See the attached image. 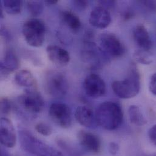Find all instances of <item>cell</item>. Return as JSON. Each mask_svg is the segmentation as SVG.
Wrapping results in <instances>:
<instances>
[{"label":"cell","instance_id":"cell-20","mask_svg":"<svg viewBox=\"0 0 156 156\" xmlns=\"http://www.w3.org/2000/svg\"><path fill=\"white\" fill-rule=\"evenodd\" d=\"M62 19L64 23L72 30L78 31L80 29L81 23L78 16L71 12L65 10L61 13Z\"/></svg>","mask_w":156,"mask_h":156},{"label":"cell","instance_id":"cell-21","mask_svg":"<svg viewBox=\"0 0 156 156\" xmlns=\"http://www.w3.org/2000/svg\"><path fill=\"white\" fill-rule=\"evenodd\" d=\"M58 145L60 148L63 150L68 156H83L82 151L75 145L70 143L69 142L66 141L63 139H58L57 141Z\"/></svg>","mask_w":156,"mask_h":156},{"label":"cell","instance_id":"cell-16","mask_svg":"<svg viewBox=\"0 0 156 156\" xmlns=\"http://www.w3.org/2000/svg\"><path fill=\"white\" fill-rule=\"evenodd\" d=\"M133 37L139 49L150 51L153 41L147 29L143 24L136 26L133 30Z\"/></svg>","mask_w":156,"mask_h":156},{"label":"cell","instance_id":"cell-17","mask_svg":"<svg viewBox=\"0 0 156 156\" xmlns=\"http://www.w3.org/2000/svg\"><path fill=\"white\" fill-rule=\"evenodd\" d=\"M20 65L18 58L12 50L6 51L0 63L1 74H9L18 69Z\"/></svg>","mask_w":156,"mask_h":156},{"label":"cell","instance_id":"cell-2","mask_svg":"<svg viewBox=\"0 0 156 156\" xmlns=\"http://www.w3.org/2000/svg\"><path fill=\"white\" fill-rule=\"evenodd\" d=\"M19 139L21 148L33 155L65 156L62 153L37 139L26 129H21L19 131Z\"/></svg>","mask_w":156,"mask_h":156},{"label":"cell","instance_id":"cell-28","mask_svg":"<svg viewBox=\"0 0 156 156\" xmlns=\"http://www.w3.org/2000/svg\"><path fill=\"white\" fill-rule=\"evenodd\" d=\"M148 135L150 142L156 146V124L149 129Z\"/></svg>","mask_w":156,"mask_h":156},{"label":"cell","instance_id":"cell-19","mask_svg":"<svg viewBox=\"0 0 156 156\" xmlns=\"http://www.w3.org/2000/svg\"><path fill=\"white\" fill-rule=\"evenodd\" d=\"M128 116L131 123L138 126H142L147 123L145 117L140 108L136 105H131L128 108Z\"/></svg>","mask_w":156,"mask_h":156},{"label":"cell","instance_id":"cell-10","mask_svg":"<svg viewBox=\"0 0 156 156\" xmlns=\"http://www.w3.org/2000/svg\"><path fill=\"white\" fill-rule=\"evenodd\" d=\"M83 87L86 95L93 98L103 96L106 90L104 80L100 76L95 74H91L85 78Z\"/></svg>","mask_w":156,"mask_h":156},{"label":"cell","instance_id":"cell-29","mask_svg":"<svg viewBox=\"0 0 156 156\" xmlns=\"http://www.w3.org/2000/svg\"><path fill=\"white\" fill-rule=\"evenodd\" d=\"M149 89L151 94L156 96V73L151 77L149 83Z\"/></svg>","mask_w":156,"mask_h":156},{"label":"cell","instance_id":"cell-4","mask_svg":"<svg viewBox=\"0 0 156 156\" xmlns=\"http://www.w3.org/2000/svg\"><path fill=\"white\" fill-rule=\"evenodd\" d=\"M26 42L34 48L41 47L45 40L46 26L40 20L33 18L26 21L22 27Z\"/></svg>","mask_w":156,"mask_h":156},{"label":"cell","instance_id":"cell-6","mask_svg":"<svg viewBox=\"0 0 156 156\" xmlns=\"http://www.w3.org/2000/svg\"><path fill=\"white\" fill-rule=\"evenodd\" d=\"M44 87L47 93L54 98H63L68 93L69 83L66 76L61 72L50 71L46 74Z\"/></svg>","mask_w":156,"mask_h":156},{"label":"cell","instance_id":"cell-1","mask_svg":"<svg viewBox=\"0 0 156 156\" xmlns=\"http://www.w3.org/2000/svg\"><path fill=\"white\" fill-rule=\"evenodd\" d=\"M95 115L98 126L108 131L118 129L123 122L122 107L114 101H106L101 103L96 109Z\"/></svg>","mask_w":156,"mask_h":156},{"label":"cell","instance_id":"cell-12","mask_svg":"<svg viewBox=\"0 0 156 156\" xmlns=\"http://www.w3.org/2000/svg\"><path fill=\"white\" fill-rule=\"evenodd\" d=\"M111 20V15L109 10L100 5L92 10L89 18V23L93 27L101 29L108 27Z\"/></svg>","mask_w":156,"mask_h":156},{"label":"cell","instance_id":"cell-8","mask_svg":"<svg viewBox=\"0 0 156 156\" xmlns=\"http://www.w3.org/2000/svg\"><path fill=\"white\" fill-rule=\"evenodd\" d=\"M51 120L62 128H69L72 125L73 118L70 108L63 103H54L49 109Z\"/></svg>","mask_w":156,"mask_h":156},{"label":"cell","instance_id":"cell-33","mask_svg":"<svg viewBox=\"0 0 156 156\" xmlns=\"http://www.w3.org/2000/svg\"></svg>","mask_w":156,"mask_h":156},{"label":"cell","instance_id":"cell-22","mask_svg":"<svg viewBox=\"0 0 156 156\" xmlns=\"http://www.w3.org/2000/svg\"><path fill=\"white\" fill-rule=\"evenodd\" d=\"M4 10L10 15H17L21 11L22 1L5 0L1 2Z\"/></svg>","mask_w":156,"mask_h":156},{"label":"cell","instance_id":"cell-11","mask_svg":"<svg viewBox=\"0 0 156 156\" xmlns=\"http://www.w3.org/2000/svg\"><path fill=\"white\" fill-rule=\"evenodd\" d=\"M0 142L2 145L8 148H13L16 142V136L12 122L2 117L0 120Z\"/></svg>","mask_w":156,"mask_h":156},{"label":"cell","instance_id":"cell-27","mask_svg":"<svg viewBox=\"0 0 156 156\" xmlns=\"http://www.w3.org/2000/svg\"><path fill=\"white\" fill-rule=\"evenodd\" d=\"M72 4L74 9L78 11L84 10L88 6V2L83 0H76L72 1Z\"/></svg>","mask_w":156,"mask_h":156},{"label":"cell","instance_id":"cell-23","mask_svg":"<svg viewBox=\"0 0 156 156\" xmlns=\"http://www.w3.org/2000/svg\"><path fill=\"white\" fill-rule=\"evenodd\" d=\"M134 58L138 63L144 65H149L153 62V58L150 51L140 49L134 52Z\"/></svg>","mask_w":156,"mask_h":156},{"label":"cell","instance_id":"cell-30","mask_svg":"<svg viewBox=\"0 0 156 156\" xmlns=\"http://www.w3.org/2000/svg\"><path fill=\"white\" fill-rule=\"evenodd\" d=\"M98 3L100 4V6L108 10V9L114 7L116 2L115 1H100Z\"/></svg>","mask_w":156,"mask_h":156},{"label":"cell","instance_id":"cell-31","mask_svg":"<svg viewBox=\"0 0 156 156\" xmlns=\"http://www.w3.org/2000/svg\"><path fill=\"white\" fill-rule=\"evenodd\" d=\"M119 150V147L118 144L115 142H112L109 146V151L112 155H116Z\"/></svg>","mask_w":156,"mask_h":156},{"label":"cell","instance_id":"cell-7","mask_svg":"<svg viewBox=\"0 0 156 156\" xmlns=\"http://www.w3.org/2000/svg\"><path fill=\"white\" fill-rule=\"evenodd\" d=\"M99 44L100 48L108 58H119L126 52L122 42L112 33L101 34L99 38Z\"/></svg>","mask_w":156,"mask_h":156},{"label":"cell","instance_id":"cell-13","mask_svg":"<svg viewBox=\"0 0 156 156\" xmlns=\"http://www.w3.org/2000/svg\"><path fill=\"white\" fill-rule=\"evenodd\" d=\"M74 116L78 123L85 128L95 129L98 126L95 112L86 106H78L75 111Z\"/></svg>","mask_w":156,"mask_h":156},{"label":"cell","instance_id":"cell-15","mask_svg":"<svg viewBox=\"0 0 156 156\" xmlns=\"http://www.w3.org/2000/svg\"><path fill=\"white\" fill-rule=\"evenodd\" d=\"M46 53L50 61L58 66H65L70 62L69 52L58 46H48L46 48Z\"/></svg>","mask_w":156,"mask_h":156},{"label":"cell","instance_id":"cell-25","mask_svg":"<svg viewBox=\"0 0 156 156\" xmlns=\"http://www.w3.org/2000/svg\"><path fill=\"white\" fill-rule=\"evenodd\" d=\"M35 130L43 136H49L52 134V128L44 123H38L35 126Z\"/></svg>","mask_w":156,"mask_h":156},{"label":"cell","instance_id":"cell-26","mask_svg":"<svg viewBox=\"0 0 156 156\" xmlns=\"http://www.w3.org/2000/svg\"><path fill=\"white\" fill-rule=\"evenodd\" d=\"M11 111V104L6 98H2L1 100V113L2 115H7Z\"/></svg>","mask_w":156,"mask_h":156},{"label":"cell","instance_id":"cell-9","mask_svg":"<svg viewBox=\"0 0 156 156\" xmlns=\"http://www.w3.org/2000/svg\"><path fill=\"white\" fill-rule=\"evenodd\" d=\"M81 55L83 61L92 68L100 66L102 62L108 58L100 47L89 41L85 43Z\"/></svg>","mask_w":156,"mask_h":156},{"label":"cell","instance_id":"cell-3","mask_svg":"<svg viewBox=\"0 0 156 156\" xmlns=\"http://www.w3.org/2000/svg\"><path fill=\"white\" fill-rule=\"evenodd\" d=\"M112 89L120 98L130 99L136 97L140 90V77L135 65H133L127 77L112 83Z\"/></svg>","mask_w":156,"mask_h":156},{"label":"cell","instance_id":"cell-32","mask_svg":"<svg viewBox=\"0 0 156 156\" xmlns=\"http://www.w3.org/2000/svg\"><path fill=\"white\" fill-rule=\"evenodd\" d=\"M45 2L49 5H54L58 2L57 0H46Z\"/></svg>","mask_w":156,"mask_h":156},{"label":"cell","instance_id":"cell-18","mask_svg":"<svg viewBox=\"0 0 156 156\" xmlns=\"http://www.w3.org/2000/svg\"><path fill=\"white\" fill-rule=\"evenodd\" d=\"M15 83L20 86L28 89L32 88L36 84L35 77L28 70H21L16 73L14 77Z\"/></svg>","mask_w":156,"mask_h":156},{"label":"cell","instance_id":"cell-5","mask_svg":"<svg viewBox=\"0 0 156 156\" xmlns=\"http://www.w3.org/2000/svg\"><path fill=\"white\" fill-rule=\"evenodd\" d=\"M19 108L30 116H35L43 110L45 102L42 95L36 90L27 89L17 98Z\"/></svg>","mask_w":156,"mask_h":156},{"label":"cell","instance_id":"cell-24","mask_svg":"<svg viewBox=\"0 0 156 156\" xmlns=\"http://www.w3.org/2000/svg\"><path fill=\"white\" fill-rule=\"evenodd\" d=\"M27 7L29 12L33 16L41 15L44 10V2L42 1H28Z\"/></svg>","mask_w":156,"mask_h":156},{"label":"cell","instance_id":"cell-14","mask_svg":"<svg viewBox=\"0 0 156 156\" xmlns=\"http://www.w3.org/2000/svg\"><path fill=\"white\" fill-rule=\"evenodd\" d=\"M78 143L85 151L92 153H97L101 148V142L97 136L84 130L80 131L77 134Z\"/></svg>","mask_w":156,"mask_h":156}]
</instances>
